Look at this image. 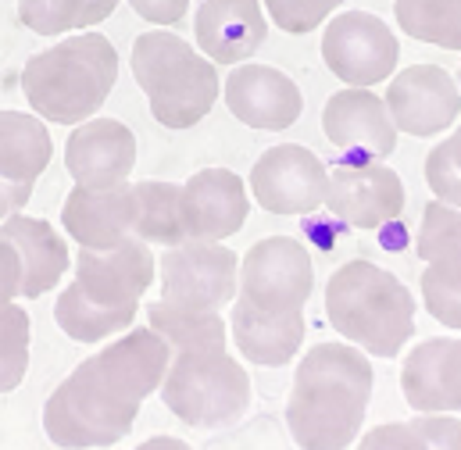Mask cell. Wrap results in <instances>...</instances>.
<instances>
[{"instance_id":"obj_1","label":"cell","mask_w":461,"mask_h":450,"mask_svg":"<svg viewBox=\"0 0 461 450\" xmlns=\"http://www.w3.org/2000/svg\"><path fill=\"white\" fill-rule=\"evenodd\" d=\"M372 361L350 343H315L294 372L286 429L301 450H347L372 400Z\"/></svg>"},{"instance_id":"obj_2","label":"cell","mask_w":461,"mask_h":450,"mask_svg":"<svg viewBox=\"0 0 461 450\" xmlns=\"http://www.w3.org/2000/svg\"><path fill=\"white\" fill-rule=\"evenodd\" d=\"M22 94L32 114L58 125H83L104 108L118 83V50L101 32H76L22 68Z\"/></svg>"},{"instance_id":"obj_3","label":"cell","mask_w":461,"mask_h":450,"mask_svg":"<svg viewBox=\"0 0 461 450\" xmlns=\"http://www.w3.org/2000/svg\"><path fill=\"white\" fill-rule=\"evenodd\" d=\"M326 319L350 346L397 357L415 333V297L393 272L354 257L326 283Z\"/></svg>"},{"instance_id":"obj_4","label":"cell","mask_w":461,"mask_h":450,"mask_svg":"<svg viewBox=\"0 0 461 450\" xmlns=\"http://www.w3.org/2000/svg\"><path fill=\"white\" fill-rule=\"evenodd\" d=\"M129 68L147 94L154 122L176 132L204 122L222 94L219 65L168 29L140 32L129 50Z\"/></svg>"},{"instance_id":"obj_5","label":"cell","mask_w":461,"mask_h":450,"mask_svg":"<svg viewBox=\"0 0 461 450\" xmlns=\"http://www.w3.org/2000/svg\"><path fill=\"white\" fill-rule=\"evenodd\" d=\"M161 400L183 426L226 429L250 408V375L230 350L176 354L161 386Z\"/></svg>"},{"instance_id":"obj_6","label":"cell","mask_w":461,"mask_h":450,"mask_svg":"<svg viewBox=\"0 0 461 450\" xmlns=\"http://www.w3.org/2000/svg\"><path fill=\"white\" fill-rule=\"evenodd\" d=\"M140 408L122 400L104 386V379L79 361L68 379L54 386L43 404V433L61 450H101L115 447L132 429Z\"/></svg>"},{"instance_id":"obj_7","label":"cell","mask_w":461,"mask_h":450,"mask_svg":"<svg viewBox=\"0 0 461 450\" xmlns=\"http://www.w3.org/2000/svg\"><path fill=\"white\" fill-rule=\"evenodd\" d=\"M161 301L186 311H222L240 297V257L222 243L186 239L158 257Z\"/></svg>"},{"instance_id":"obj_8","label":"cell","mask_w":461,"mask_h":450,"mask_svg":"<svg viewBox=\"0 0 461 450\" xmlns=\"http://www.w3.org/2000/svg\"><path fill=\"white\" fill-rule=\"evenodd\" d=\"M315 290L312 254L294 236H265L240 257V297L268 315L304 311Z\"/></svg>"},{"instance_id":"obj_9","label":"cell","mask_w":461,"mask_h":450,"mask_svg":"<svg viewBox=\"0 0 461 450\" xmlns=\"http://www.w3.org/2000/svg\"><path fill=\"white\" fill-rule=\"evenodd\" d=\"M401 58V43L393 29L372 11H340L326 22L322 32V61L350 90H372L390 79Z\"/></svg>"},{"instance_id":"obj_10","label":"cell","mask_w":461,"mask_h":450,"mask_svg":"<svg viewBox=\"0 0 461 450\" xmlns=\"http://www.w3.org/2000/svg\"><path fill=\"white\" fill-rule=\"evenodd\" d=\"M247 190L268 215H312L326 204L330 168L301 143H276L254 161Z\"/></svg>"},{"instance_id":"obj_11","label":"cell","mask_w":461,"mask_h":450,"mask_svg":"<svg viewBox=\"0 0 461 450\" xmlns=\"http://www.w3.org/2000/svg\"><path fill=\"white\" fill-rule=\"evenodd\" d=\"M415 254L426 261L419 293L426 311L447 326L461 329V212L440 201H429L419 222Z\"/></svg>"},{"instance_id":"obj_12","label":"cell","mask_w":461,"mask_h":450,"mask_svg":"<svg viewBox=\"0 0 461 450\" xmlns=\"http://www.w3.org/2000/svg\"><path fill=\"white\" fill-rule=\"evenodd\" d=\"M386 108L397 132L429 140L447 132L461 114L458 79L440 65H408L386 86Z\"/></svg>"},{"instance_id":"obj_13","label":"cell","mask_w":461,"mask_h":450,"mask_svg":"<svg viewBox=\"0 0 461 450\" xmlns=\"http://www.w3.org/2000/svg\"><path fill=\"white\" fill-rule=\"evenodd\" d=\"M326 208L350 229H383L404 212V183L383 161H344L330 168Z\"/></svg>"},{"instance_id":"obj_14","label":"cell","mask_w":461,"mask_h":450,"mask_svg":"<svg viewBox=\"0 0 461 450\" xmlns=\"http://www.w3.org/2000/svg\"><path fill=\"white\" fill-rule=\"evenodd\" d=\"M65 168L76 186L115 190L125 186L136 168V136L118 118H90L68 132Z\"/></svg>"},{"instance_id":"obj_15","label":"cell","mask_w":461,"mask_h":450,"mask_svg":"<svg viewBox=\"0 0 461 450\" xmlns=\"http://www.w3.org/2000/svg\"><path fill=\"white\" fill-rule=\"evenodd\" d=\"M172 357H176V350L150 326H143V329L122 333L115 343H108L104 350H97L86 361L104 379V386L112 393L140 408L150 393H161L165 375L172 368Z\"/></svg>"},{"instance_id":"obj_16","label":"cell","mask_w":461,"mask_h":450,"mask_svg":"<svg viewBox=\"0 0 461 450\" xmlns=\"http://www.w3.org/2000/svg\"><path fill=\"white\" fill-rule=\"evenodd\" d=\"M76 283L83 293L104 308H129L140 304V297L154 286L158 275V257L150 243L143 239H125L115 250H83L76 254Z\"/></svg>"},{"instance_id":"obj_17","label":"cell","mask_w":461,"mask_h":450,"mask_svg":"<svg viewBox=\"0 0 461 450\" xmlns=\"http://www.w3.org/2000/svg\"><path fill=\"white\" fill-rule=\"evenodd\" d=\"M222 97L236 122L261 132H283L304 112L301 86L272 65H236L222 83Z\"/></svg>"},{"instance_id":"obj_18","label":"cell","mask_w":461,"mask_h":450,"mask_svg":"<svg viewBox=\"0 0 461 450\" xmlns=\"http://www.w3.org/2000/svg\"><path fill=\"white\" fill-rule=\"evenodd\" d=\"M247 215H250V194L232 168H201L183 183L186 239L222 243L243 229Z\"/></svg>"},{"instance_id":"obj_19","label":"cell","mask_w":461,"mask_h":450,"mask_svg":"<svg viewBox=\"0 0 461 450\" xmlns=\"http://www.w3.org/2000/svg\"><path fill=\"white\" fill-rule=\"evenodd\" d=\"M322 132L333 147L361 154L365 161H383L397 150V125L386 101L372 90H337L322 108Z\"/></svg>"},{"instance_id":"obj_20","label":"cell","mask_w":461,"mask_h":450,"mask_svg":"<svg viewBox=\"0 0 461 450\" xmlns=\"http://www.w3.org/2000/svg\"><path fill=\"white\" fill-rule=\"evenodd\" d=\"M268 36L261 0H201L194 14L197 50L215 65H247Z\"/></svg>"},{"instance_id":"obj_21","label":"cell","mask_w":461,"mask_h":450,"mask_svg":"<svg viewBox=\"0 0 461 450\" xmlns=\"http://www.w3.org/2000/svg\"><path fill=\"white\" fill-rule=\"evenodd\" d=\"M401 393L419 415L461 411V337L422 339L401 364Z\"/></svg>"},{"instance_id":"obj_22","label":"cell","mask_w":461,"mask_h":450,"mask_svg":"<svg viewBox=\"0 0 461 450\" xmlns=\"http://www.w3.org/2000/svg\"><path fill=\"white\" fill-rule=\"evenodd\" d=\"M61 225L83 250H115L132 239L136 229V197L132 183L115 190L76 186L61 204Z\"/></svg>"},{"instance_id":"obj_23","label":"cell","mask_w":461,"mask_h":450,"mask_svg":"<svg viewBox=\"0 0 461 450\" xmlns=\"http://www.w3.org/2000/svg\"><path fill=\"white\" fill-rule=\"evenodd\" d=\"M0 236L7 243H14V250L22 257V297L25 301H36V297L50 293L61 283V275L76 265L68 257L65 236L47 219L14 215V219L0 222Z\"/></svg>"},{"instance_id":"obj_24","label":"cell","mask_w":461,"mask_h":450,"mask_svg":"<svg viewBox=\"0 0 461 450\" xmlns=\"http://www.w3.org/2000/svg\"><path fill=\"white\" fill-rule=\"evenodd\" d=\"M230 333L236 350L250 364L283 368L297 357V350L304 343V311L268 315V311H258L254 304H247L243 297H236L230 311Z\"/></svg>"},{"instance_id":"obj_25","label":"cell","mask_w":461,"mask_h":450,"mask_svg":"<svg viewBox=\"0 0 461 450\" xmlns=\"http://www.w3.org/2000/svg\"><path fill=\"white\" fill-rule=\"evenodd\" d=\"M54 158L50 129L32 112H0V176L11 183H32Z\"/></svg>"},{"instance_id":"obj_26","label":"cell","mask_w":461,"mask_h":450,"mask_svg":"<svg viewBox=\"0 0 461 450\" xmlns=\"http://www.w3.org/2000/svg\"><path fill=\"white\" fill-rule=\"evenodd\" d=\"M136 311L140 304H129V308H104L97 301H90L83 293V286L72 279L61 293H58V304H54V322L58 329L76 343H101V339H112L118 333H129V326L136 322Z\"/></svg>"},{"instance_id":"obj_27","label":"cell","mask_w":461,"mask_h":450,"mask_svg":"<svg viewBox=\"0 0 461 450\" xmlns=\"http://www.w3.org/2000/svg\"><path fill=\"white\" fill-rule=\"evenodd\" d=\"M136 197V229L132 236L150 247H179L186 243L183 229V186L165 179H140L132 183Z\"/></svg>"},{"instance_id":"obj_28","label":"cell","mask_w":461,"mask_h":450,"mask_svg":"<svg viewBox=\"0 0 461 450\" xmlns=\"http://www.w3.org/2000/svg\"><path fill=\"white\" fill-rule=\"evenodd\" d=\"M147 326L165 339L176 354L226 350V343H230V322L219 311H186V308L154 301L147 308Z\"/></svg>"},{"instance_id":"obj_29","label":"cell","mask_w":461,"mask_h":450,"mask_svg":"<svg viewBox=\"0 0 461 450\" xmlns=\"http://www.w3.org/2000/svg\"><path fill=\"white\" fill-rule=\"evenodd\" d=\"M115 7L118 0H18V22L36 36L94 32Z\"/></svg>"},{"instance_id":"obj_30","label":"cell","mask_w":461,"mask_h":450,"mask_svg":"<svg viewBox=\"0 0 461 450\" xmlns=\"http://www.w3.org/2000/svg\"><path fill=\"white\" fill-rule=\"evenodd\" d=\"M393 18L419 43L461 50V0H393Z\"/></svg>"},{"instance_id":"obj_31","label":"cell","mask_w":461,"mask_h":450,"mask_svg":"<svg viewBox=\"0 0 461 450\" xmlns=\"http://www.w3.org/2000/svg\"><path fill=\"white\" fill-rule=\"evenodd\" d=\"M29 346H32V322L25 308L18 304L0 308V397L22 386L29 372Z\"/></svg>"},{"instance_id":"obj_32","label":"cell","mask_w":461,"mask_h":450,"mask_svg":"<svg viewBox=\"0 0 461 450\" xmlns=\"http://www.w3.org/2000/svg\"><path fill=\"white\" fill-rule=\"evenodd\" d=\"M344 0H261L265 14L290 36L315 32Z\"/></svg>"},{"instance_id":"obj_33","label":"cell","mask_w":461,"mask_h":450,"mask_svg":"<svg viewBox=\"0 0 461 450\" xmlns=\"http://www.w3.org/2000/svg\"><path fill=\"white\" fill-rule=\"evenodd\" d=\"M426 183H429V190H433V197H437L440 204L458 208L461 212V172H458V165L451 161L444 140L426 154Z\"/></svg>"},{"instance_id":"obj_34","label":"cell","mask_w":461,"mask_h":450,"mask_svg":"<svg viewBox=\"0 0 461 450\" xmlns=\"http://www.w3.org/2000/svg\"><path fill=\"white\" fill-rule=\"evenodd\" d=\"M354 450H429L426 440L408 426V422H383L368 429Z\"/></svg>"},{"instance_id":"obj_35","label":"cell","mask_w":461,"mask_h":450,"mask_svg":"<svg viewBox=\"0 0 461 450\" xmlns=\"http://www.w3.org/2000/svg\"><path fill=\"white\" fill-rule=\"evenodd\" d=\"M429 450H461V418L455 415H419L408 422Z\"/></svg>"},{"instance_id":"obj_36","label":"cell","mask_w":461,"mask_h":450,"mask_svg":"<svg viewBox=\"0 0 461 450\" xmlns=\"http://www.w3.org/2000/svg\"><path fill=\"white\" fill-rule=\"evenodd\" d=\"M129 7H132L143 22L165 29V25H179V22L186 18L190 0H129Z\"/></svg>"},{"instance_id":"obj_37","label":"cell","mask_w":461,"mask_h":450,"mask_svg":"<svg viewBox=\"0 0 461 450\" xmlns=\"http://www.w3.org/2000/svg\"><path fill=\"white\" fill-rule=\"evenodd\" d=\"M14 297H22V257L14 243L0 236V308L14 304Z\"/></svg>"},{"instance_id":"obj_38","label":"cell","mask_w":461,"mask_h":450,"mask_svg":"<svg viewBox=\"0 0 461 450\" xmlns=\"http://www.w3.org/2000/svg\"><path fill=\"white\" fill-rule=\"evenodd\" d=\"M32 201V183H11L0 176V222L22 215V208Z\"/></svg>"},{"instance_id":"obj_39","label":"cell","mask_w":461,"mask_h":450,"mask_svg":"<svg viewBox=\"0 0 461 450\" xmlns=\"http://www.w3.org/2000/svg\"><path fill=\"white\" fill-rule=\"evenodd\" d=\"M136 450H194L186 440H179V436H150V440H143Z\"/></svg>"},{"instance_id":"obj_40","label":"cell","mask_w":461,"mask_h":450,"mask_svg":"<svg viewBox=\"0 0 461 450\" xmlns=\"http://www.w3.org/2000/svg\"><path fill=\"white\" fill-rule=\"evenodd\" d=\"M444 147H447V154H451V161L458 165V172H461V122H458V129L444 140Z\"/></svg>"},{"instance_id":"obj_41","label":"cell","mask_w":461,"mask_h":450,"mask_svg":"<svg viewBox=\"0 0 461 450\" xmlns=\"http://www.w3.org/2000/svg\"><path fill=\"white\" fill-rule=\"evenodd\" d=\"M458 86H461V65H458Z\"/></svg>"}]
</instances>
